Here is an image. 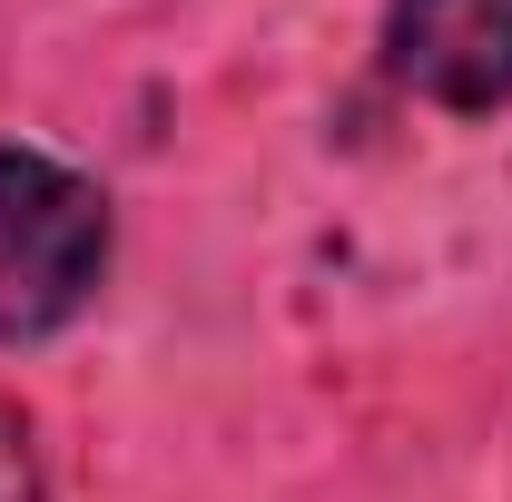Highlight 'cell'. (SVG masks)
<instances>
[{"mask_svg": "<svg viewBox=\"0 0 512 502\" xmlns=\"http://www.w3.org/2000/svg\"><path fill=\"white\" fill-rule=\"evenodd\" d=\"M109 276V197L40 148H0V345L60 335Z\"/></svg>", "mask_w": 512, "mask_h": 502, "instance_id": "1", "label": "cell"}, {"mask_svg": "<svg viewBox=\"0 0 512 502\" xmlns=\"http://www.w3.org/2000/svg\"><path fill=\"white\" fill-rule=\"evenodd\" d=\"M0 502H50V483H40V453H30V424L0 404Z\"/></svg>", "mask_w": 512, "mask_h": 502, "instance_id": "3", "label": "cell"}, {"mask_svg": "<svg viewBox=\"0 0 512 502\" xmlns=\"http://www.w3.org/2000/svg\"><path fill=\"white\" fill-rule=\"evenodd\" d=\"M384 69L434 109H503L512 99V0H384Z\"/></svg>", "mask_w": 512, "mask_h": 502, "instance_id": "2", "label": "cell"}]
</instances>
